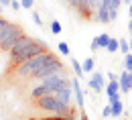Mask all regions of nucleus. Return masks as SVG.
Segmentation results:
<instances>
[{
  "instance_id": "2eb2a0df",
  "label": "nucleus",
  "mask_w": 132,
  "mask_h": 120,
  "mask_svg": "<svg viewBox=\"0 0 132 120\" xmlns=\"http://www.w3.org/2000/svg\"><path fill=\"white\" fill-rule=\"evenodd\" d=\"M71 67H73V73H75V77H81L83 75V67H81V63L71 55Z\"/></svg>"
},
{
  "instance_id": "9b49d317",
  "label": "nucleus",
  "mask_w": 132,
  "mask_h": 120,
  "mask_svg": "<svg viewBox=\"0 0 132 120\" xmlns=\"http://www.w3.org/2000/svg\"><path fill=\"white\" fill-rule=\"evenodd\" d=\"M120 92H122L120 79H108V84H106V96L110 98V96H116V94H120Z\"/></svg>"
},
{
  "instance_id": "c9c22d12",
  "label": "nucleus",
  "mask_w": 132,
  "mask_h": 120,
  "mask_svg": "<svg viewBox=\"0 0 132 120\" xmlns=\"http://www.w3.org/2000/svg\"><path fill=\"white\" fill-rule=\"evenodd\" d=\"M122 4H128V6H130V4H132V0H122Z\"/></svg>"
},
{
  "instance_id": "6e6552de",
  "label": "nucleus",
  "mask_w": 132,
  "mask_h": 120,
  "mask_svg": "<svg viewBox=\"0 0 132 120\" xmlns=\"http://www.w3.org/2000/svg\"><path fill=\"white\" fill-rule=\"evenodd\" d=\"M71 92H73V86H71V87H61V90L55 92V96H57L61 102L71 104V100H75V94H71Z\"/></svg>"
},
{
  "instance_id": "f03ea898",
  "label": "nucleus",
  "mask_w": 132,
  "mask_h": 120,
  "mask_svg": "<svg viewBox=\"0 0 132 120\" xmlns=\"http://www.w3.org/2000/svg\"><path fill=\"white\" fill-rule=\"evenodd\" d=\"M53 59H55V53L53 51H45V53H41V55H35L29 61H24V63H20V65L14 67V75L16 77H33L39 69H43Z\"/></svg>"
},
{
  "instance_id": "79ce46f5",
  "label": "nucleus",
  "mask_w": 132,
  "mask_h": 120,
  "mask_svg": "<svg viewBox=\"0 0 132 120\" xmlns=\"http://www.w3.org/2000/svg\"><path fill=\"white\" fill-rule=\"evenodd\" d=\"M102 120H104V118H102Z\"/></svg>"
},
{
  "instance_id": "a211bd4d",
  "label": "nucleus",
  "mask_w": 132,
  "mask_h": 120,
  "mask_svg": "<svg viewBox=\"0 0 132 120\" xmlns=\"http://www.w3.org/2000/svg\"><path fill=\"white\" fill-rule=\"evenodd\" d=\"M120 53L124 55L130 53V39H120Z\"/></svg>"
},
{
  "instance_id": "e433bc0d",
  "label": "nucleus",
  "mask_w": 132,
  "mask_h": 120,
  "mask_svg": "<svg viewBox=\"0 0 132 120\" xmlns=\"http://www.w3.org/2000/svg\"><path fill=\"white\" fill-rule=\"evenodd\" d=\"M128 17L132 18V4H130V8H128Z\"/></svg>"
},
{
  "instance_id": "aec40b11",
  "label": "nucleus",
  "mask_w": 132,
  "mask_h": 120,
  "mask_svg": "<svg viewBox=\"0 0 132 120\" xmlns=\"http://www.w3.org/2000/svg\"><path fill=\"white\" fill-rule=\"evenodd\" d=\"M49 29H51V33H53V35H59L61 31H63V29H61V22H59V20H53Z\"/></svg>"
},
{
  "instance_id": "7ed1b4c3",
  "label": "nucleus",
  "mask_w": 132,
  "mask_h": 120,
  "mask_svg": "<svg viewBox=\"0 0 132 120\" xmlns=\"http://www.w3.org/2000/svg\"><path fill=\"white\" fill-rule=\"evenodd\" d=\"M63 71H65V65H63V63H61V61H59V59L55 57L53 61H49V63H47V65H45L43 69H39V71L35 73V75H33V79L41 82V79L49 77V75H53V73H63Z\"/></svg>"
},
{
  "instance_id": "a878e982",
  "label": "nucleus",
  "mask_w": 132,
  "mask_h": 120,
  "mask_svg": "<svg viewBox=\"0 0 132 120\" xmlns=\"http://www.w3.org/2000/svg\"><path fill=\"white\" fill-rule=\"evenodd\" d=\"M89 47H92V51H98V49H100V43H98V37H94V39H92V45H89Z\"/></svg>"
},
{
  "instance_id": "f8f14e48",
  "label": "nucleus",
  "mask_w": 132,
  "mask_h": 120,
  "mask_svg": "<svg viewBox=\"0 0 132 120\" xmlns=\"http://www.w3.org/2000/svg\"><path fill=\"white\" fill-rule=\"evenodd\" d=\"M16 29H18V25H12V22H8V25H6V27L0 31V47H2V43H4V41H6V39H8V37H10L12 33H14Z\"/></svg>"
},
{
  "instance_id": "4c0bfd02",
  "label": "nucleus",
  "mask_w": 132,
  "mask_h": 120,
  "mask_svg": "<svg viewBox=\"0 0 132 120\" xmlns=\"http://www.w3.org/2000/svg\"><path fill=\"white\" fill-rule=\"evenodd\" d=\"M81 120H89V118H87V116H85V114L81 112Z\"/></svg>"
},
{
  "instance_id": "72a5a7b5",
  "label": "nucleus",
  "mask_w": 132,
  "mask_h": 120,
  "mask_svg": "<svg viewBox=\"0 0 132 120\" xmlns=\"http://www.w3.org/2000/svg\"><path fill=\"white\" fill-rule=\"evenodd\" d=\"M10 2H12V0H0V4H2V6H10Z\"/></svg>"
},
{
  "instance_id": "c85d7f7f",
  "label": "nucleus",
  "mask_w": 132,
  "mask_h": 120,
  "mask_svg": "<svg viewBox=\"0 0 132 120\" xmlns=\"http://www.w3.org/2000/svg\"><path fill=\"white\" fill-rule=\"evenodd\" d=\"M45 120H73V118H65V116H59V114H55V116H51V118H45Z\"/></svg>"
},
{
  "instance_id": "dca6fc26",
  "label": "nucleus",
  "mask_w": 132,
  "mask_h": 120,
  "mask_svg": "<svg viewBox=\"0 0 132 120\" xmlns=\"http://www.w3.org/2000/svg\"><path fill=\"white\" fill-rule=\"evenodd\" d=\"M110 35L104 33V35H98V43H100V49H108V43H110Z\"/></svg>"
},
{
  "instance_id": "4468645a",
  "label": "nucleus",
  "mask_w": 132,
  "mask_h": 120,
  "mask_svg": "<svg viewBox=\"0 0 132 120\" xmlns=\"http://www.w3.org/2000/svg\"><path fill=\"white\" fill-rule=\"evenodd\" d=\"M94 65H96V59H94V57H85L83 63H81L83 73H92V71H94Z\"/></svg>"
},
{
  "instance_id": "f3484780",
  "label": "nucleus",
  "mask_w": 132,
  "mask_h": 120,
  "mask_svg": "<svg viewBox=\"0 0 132 120\" xmlns=\"http://www.w3.org/2000/svg\"><path fill=\"white\" fill-rule=\"evenodd\" d=\"M108 53H116V51H120V41L118 39H110V43H108V49H106Z\"/></svg>"
},
{
  "instance_id": "423d86ee",
  "label": "nucleus",
  "mask_w": 132,
  "mask_h": 120,
  "mask_svg": "<svg viewBox=\"0 0 132 120\" xmlns=\"http://www.w3.org/2000/svg\"><path fill=\"white\" fill-rule=\"evenodd\" d=\"M92 20H96V22H102V25H108V22H112V18H110V6H106V4H102L98 10H96V14Z\"/></svg>"
},
{
  "instance_id": "cd10ccee",
  "label": "nucleus",
  "mask_w": 132,
  "mask_h": 120,
  "mask_svg": "<svg viewBox=\"0 0 132 120\" xmlns=\"http://www.w3.org/2000/svg\"><path fill=\"white\" fill-rule=\"evenodd\" d=\"M122 0H110V8H120Z\"/></svg>"
},
{
  "instance_id": "9d476101",
  "label": "nucleus",
  "mask_w": 132,
  "mask_h": 120,
  "mask_svg": "<svg viewBox=\"0 0 132 120\" xmlns=\"http://www.w3.org/2000/svg\"><path fill=\"white\" fill-rule=\"evenodd\" d=\"M47 94H51V90L45 84H41L39 82V86H35L33 90H31V98L33 100H39V98H43V96H47Z\"/></svg>"
},
{
  "instance_id": "20e7f679",
  "label": "nucleus",
  "mask_w": 132,
  "mask_h": 120,
  "mask_svg": "<svg viewBox=\"0 0 132 120\" xmlns=\"http://www.w3.org/2000/svg\"><path fill=\"white\" fill-rule=\"evenodd\" d=\"M87 87H92L94 92H104V87H106V84H104V73L102 71H92V79L87 82Z\"/></svg>"
},
{
  "instance_id": "f704fd0d",
  "label": "nucleus",
  "mask_w": 132,
  "mask_h": 120,
  "mask_svg": "<svg viewBox=\"0 0 132 120\" xmlns=\"http://www.w3.org/2000/svg\"><path fill=\"white\" fill-rule=\"evenodd\" d=\"M128 31H130V33H132V18H130V20H128Z\"/></svg>"
},
{
  "instance_id": "ea45409f",
  "label": "nucleus",
  "mask_w": 132,
  "mask_h": 120,
  "mask_svg": "<svg viewBox=\"0 0 132 120\" xmlns=\"http://www.w3.org/2000/svg\"><path fill=\"white\" fill-rule=\"evenodd\" d=\"M2 8H4V6H2V4H0V12H2Z\"/></svg>"
},
{
  "instance_id": "1a4fd4ad",
  "label": "nucleus",
  "mask_w": 132,
  "mask_h": 120,
  "mask_svg": "<svg viewBox=\"0 0 132 120\" xmlns=\"http://www.w3.org/2000/svg\"><path fill=\"white\" fill-rule=\"evenodd\" d=\"M73 94H75V104H77V108H79V110H83V106H85V98H83V90L79 87L77 77L73 79Z\"/></svg>"
},
{
  "instance_id": "2f4dec72",
  "label": "nucleus",
  "mask_w": 132,
  "mask_h": 120,
  "mask_svg": "<svg viewBox=\"0 0 132 120\" xmlns=\"http://www.w3.org/2000/svg\"><path fill=\"white\" fill-rule=\"evenodd\" d=\"M6 25H8V20H6V18H2V17H0V31H2V29H4Z\"/></svg>"
},
{
  "instance_id": "473e14b6",
  "label": "nucleus",
  "mask_w": 132,
  "mask_h": 120,
  "mask_svg": "<svg viewBox=\"0 0 132 120\" xmlns=\"http://www.w3.org/2000/svg\"><path fill=\"white\" fill-rule=\"evenodd\" d=\"M116 100H120V94H116V96H110V104L116 102Z\"/></svg>"
},
{
  "instance_id": "393cba45",
  "label": "nucleus",
  "mask_w": 132,
  "mask_h": 120,
  "mask_svg": "<svg viewBox=\"0 0 132 120\" xmlns=\"http://www.w3.org/2000/svg\"><path fill=\"white\" fill-rule=\"evenodd\" d=\"M20 6H22V8H29V10H31V8L35 6V0H20Z\"/></svg>"
},
{
  "instance_id": "6ab92c4d",
  "label": "nucleus",
  "mask_w": 132,
  "mask_h": 120,
  "mask_svg": "<svg viewBox=\"0 0 132 120\" xmlns=\"http://www.w3.org/2000/svg\"><path fill=\"white\" fill-rule=\"evenodd\" d=\"M57 49L61 55H71V49H69V45H67L65 41H61V43H57Z\"/></svg>"
},
{
  "instance_id": "4be33fe9",
  "label": "nucleus",
  "mask_w": 132,
  "mask_h": 120,
  "mask_svg": "<svg viewBox=\"0 0 132 120\" xmlns=\"http://www.w3.org/2000/svg\"><path fill=\"white\" fill-rule=\"evenodd\" d=\"M124 69H128V71H132V53H128V55H124Z\"/></svg>"
},
{
  "instance_id": "7c9ffc66",
  "label": "nucleus",
  "mask_w": 132,
  "mask_h": 120,
  "mask_svg": "<svg viewBox=\"0 0 132 120\" xmlns=\"http://www.w3.org/2000/svg\"><path fill=\"white\" fill-rule=\"evenodd\" d=\"M108 79H120V75L114 73V71H108Z\"/></svg>"
},
{
  "instance_id": "5701e85b",
  "label": "nucleus",
  "mask_w": 132,
  "mask_h": 120,
  "mask_svg": "<svg viewBox=\"0 0 132 120\" xmlns=\"http://www.w3.org/2000/svg\"><path fill=\"white\" fill-rule=\"evenodd\" d=\"M31 17H33V22L39 27V29H41V27H43V18L39 17V12H31Z\"/></svg>"
},
{
  "instance_id": "ddd939ff",
  "label": "nucleus",
  "mask_w": 132,
  "mask_h": 120,
  "mask_svg": "<svg viewBox=\"0 0 132 120\" xmlns=\"http://www.w3.org/2000/svg\"><path fill=\"white\" fill-rule=\"evenodd\" d=\"M122 114H124V104H122V100L112 102V116H114V118H120Z\"/></svg>"
},
{
  "instance_id": "c756f323",
  "label": "nucleus",
  "mask_w": 132,
  "mask_h": 120,
  "mask_svg": "<svg viewBox=\"0 0 132 120\" xmlns=\"http://www.w3.org/2000/svg\"><path fill=\"white\" fill-rule=\"evenodd\" d=\"M110 18H112V20L118 18V8H110Z\"/></svg>"
},
{
  "instance_id": "0eeeda50",
  "label": "nucleus",
  "mask_w": 132,
  "mask_h": 120,
  "mask_svg": "<svg viewBox=\"0 0 132 120\" xmlns=\"http://www.w3.org/2000/svg\"><path fill=\"white\" fill-rule=\"evenodd\" d=\"M120 87H122V94L132 92V71H128V69L120 71Z\"/></svg>"
},
{
  "instance_id": "bb28decb",
  "label": "nucleus",
  "mask_w": 132,
  "mask_h": 120,
  "mask_svg": "<svg viewBox=\"0 0 132 120\" xmlns=\"http://www.w3.org/2000/svg\"><path fill=\"white\" fill-rule=\"evenodd\" d=\"M10 8H12V10H20V8H22V6H20V0H12V2H10Z\"/></svg>"
},
{
  "instance_id": "58836bf2",
  "label": "nucleus",
  "mask_w": 132,
  "mask_h": 120,
  "mask_svg": "<svg viewBox=\"0 0 132 120\" xmlns=\"http://www.w3.org/2000/svg\"><path fill=\"white\" fill-rule=\"evenodd\" d=\"M130 53H132V37H130Z\"/></svg>"
},
{
  "instance_id": "39448f33",
  "label": "nucleus",
  "mask_w": 132,
  "mask_h": 120,
  "mask_svg": "<svg viewBox=\"0 0 132 120\" xmlns=\"http://www.w3.org/2000/svg\"><path fill=\"white\" fill-rule=\"evenodd\" d=\"M20 37H24V31H22V29H20V27H18L16 31H14V33L10 35V37H8V39H6V41H4V43H2V47H0V51H10V49H12V47H14V45H16L18 43V39H20Z\"/></svg>"
},
{
  "instance_id": "412c9836",
  "label": "nucleus",
  "mask_w": 132,
  "mask_h": 120,
  "mask_svg": "<svg viewBox=\"0 0 132 120\" xmlns=\"http://www.w3.org/2000/svg\"><path fill=\"white\" fill-rule=\"evenodd\" d=\"M87 4H89V8H92V10H94V14H96V10L104 4V0H87Z\"/></svg>"
},
{
  "instance_id": "f257e3e1",
  "label": "nucleus",
  "mask_w": 132,
  "mask_h": 120,
  "mask_svg": "<svg viewBox=\"0 0 132 120\" xmlns=\"http://www.w3.org/2000/svg\"><path fill=\"white\" fill-rule=\"evenodd\" d=\"M45 51H49V47H47L45 41H37V39H33V37L24 35V37L18 39L16 45L8 51V61H10L12 67H16V65H20V63L29 61L31 57L41 55V53H45Z\"/></svg>"
},
{
  "instance_id": "a19ab883",
  "label": "nucleus",
  "mask_w": 132,
  "mask_h": 120,
  "mask_svg": "<svg viewBox=\"0 0 132 120\" xmlns=\"http://www.w3.org/2000/svg\"><path fill=\"white\" fill-rule=\"evenodd\" d=\"M122 120H128V118H126V116H124V118H122Z\"/></svg>"
},
{
  "instance_id": "b1692460",
  "label": "nucleus",
  "mask_w": 132,
  "mask_h": 120,
  "mask_svg": "<svg viewBox=\"0 0 132 120\" xmlns=\"http://www.w3.org/2000/svg\"><path fill=\"white\" fill-rule=\"evenodd\" d=\"M108 116H112V104L104 106V110H102V118H108Z\"/></svg>"
}]
</instances>
